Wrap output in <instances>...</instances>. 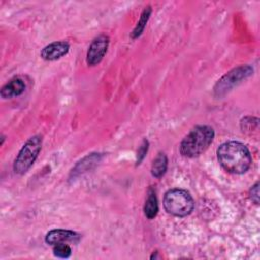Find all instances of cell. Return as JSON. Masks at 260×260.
Masks as SVG:
<instances>
[{
	"instance_id": "1",
	"label": "cell",
	"mask_w": 260,
	"mask_h": 260,
	"mask_svg": "<svg viewBox=\"0 0 260 260\" xmlns=\"http://www.w3.org/2000/svg\"><path fill=\"white\" fill-rule=\"evenodd\" d=\"M220 166L229 173L241 175L246 173L252 162L248 147L240 141H226L220 144L216 150Z\"/></svg>"
},
{
	"instance_id": "2",
	"label": "cell",
	"mask_w": 260,
	"mask_h": 260,
	"mask_svg": "<svg viewBox=\"0 0 260 260\" xmlns=\"http://www.w3.org/2000/svg\"><path fill=\"white\" fill-rule=\"evenodd\" d=\"M214 138V130L207 125L195 126L181 141L180 152L186 157H197L211 144Z\"/></svg>"
},
{
	"instance_id": "3",
	"label": "cell",
	"mask_w": 260,
	"mask_h": 260,
	"mask_svg": "<svg viewBox=\"0 0 260 260\" xmlns=\"http://www.w3.org/2000/svg\"><path fill=\"white\" fill-rule=\"evenodd\" d=\"M165 210L175 216L184 217L194 209V200L189 192L184 189H171L164 196Z\"/></svg>"
},
{
	"instance_id": "4",
	"label": "cell",
	"mask_w": 260,
	"mask_h": 260,
	"mask_svg": "<svg viewBox=\"0 0 260 260\" xmlns=\"http://www.w3.org/2000/svg\"><path fill=\"white\" fill-rule=\"evenodd\" d=\"M42 141L40 135H35L23 144L13 162V171L16 174H25L34 165L41 151Z\"/></svg>"
},
{
	"instance_id": "5",
	"label": "cell",
	"mask_w": 260,
	"mask_h": 260,
	"mask_svg": "<svg viewBox=\"0 0 260 260\" xmlns=\"http://www.w3.org/2000/svg\"><path fill=\"white\" fill-rule=\"evenodd\" d=\"M252 72H253V68L249 65L240 66L231 70L217 81V83L214 86V92L217 95H221L225 93L236 84L241 82L243 79L250 76Z\"/></svg>"
},
{
	"instance_id": "6",
	"label": "cell",
	"mask_w": 260,
	"mask_h": 260,
	"mask_svg": "<svg viewBox=\"0 0 260 260\" xmlns=\"http://www.w3.org/2000/svg\"><path fill=\"white\" fill-rule=\"evenodd\" d=\"M109 43L110 39L105 34H101L95 37L87 50L86 63L90 66L98 65L105 57L109 48Z\"/></svg>"
},
{
	"instance_id": "7",
	"label": "cell",
	"mask_w": 260,
	"mask_h": 260,
	"mask_svg": "<svg viewBox=\"0 0 260 260\" xmlns=\"http://www.w3.org/2000/svg\"><path fill=\"white\" fill-rule=\"evenodd\" d=\"M81 236L80 234L64 229H55L51 230L45 238V241L49 245H57L61 243H78Z\"/></svg>"
},
{
	"instance_id": "8",
	"label": "cell",
	"mask_w": 260,
	"mask_h": 260,
	"mask_svg": "<svg viewBox=\"0 0 260 260\" xmlns=\"http://www.w3.org/2000/svg\"><path fill=\"white\" fill-rule=\"evenodd\" d=\"M69 48V43L66 41L54 42L43 48L41 57L46 61H55L65 56L68 53Z\"/></svg>"
},
{
	"instance_id": "9",
	"label": "cell",
	"mask_w": 260,
	"mask_h": 260,
	"mask_svg": "<svg viewBox=\"0 0 260 260\" xmlns=\"http://www.w3.org/2000/svg\"><path fill=\"white\" fill-rule=\"evenodd\" d=\"M25 89L24 81L19 77H14L5 83L1 90L0 94L3 99H11L20 95Z\"/></svg>"
},
{
	"instance_id": "10",
	"label": "cell",
	"mask_w": 260,
	"mask_h": 260,
	"mask_svg": "<svg viewBox=\"0 0 260 260\" xmlns=\"http://www.w3.org/2000/svg\"><path fill=\"white\" fill-rule=\"evenodd\" d=\"M143 211L145 216L148 219H152L156 216L157 212H158V203H157V198L155 195L154 190H152L151 188L148 190L147 193V197L145 200V204L143 207Z\"/></svg>"
},
{
	"instance_id": "11",
	"label": "cell",
	"mask_w": 260,
	"mask_h": 260,
	"mask_svg": "<svg viewBox=\"0 0 260 260\" xmlns=\"http://www.w3.org/2000/svg\"><path fill=\"white\" fill-rule=\"evenodd\" d=\"M168 169V157L164 152H159L151 165V175L155 178L162 177Z\"/></svg>"
},
{
	"instance_id": "12",
	"label": "cell",
	"mask_w": 260,
	"mask_h": 260,
	"mask_svg": "<svg viewBox=\"0 0 260 260\" xmlns=\"http://www.w3.org/2000/svg\"><path fill=\"white\" fill-rule=\"evenodd\" d=\"M151 14V7L150 6H147L143 9V11L141 12V15H140V18L136 24V26L134 27L133 31L131 32V38L132 39H136L138 38L144 30L145 26H146V23L149 19V16Z\"/></svg>"
},
{
	"instance_id": "13",
	"label": "cell",
	"mask_w": 260,
	"mask_h": 260,
	"mask_svg": "<svg viewBox=\"0 0 260 260\" xmlns=\"http://www.w3.org/2000/svg\"><path fill=\"white\" fill-rule=\"evenodd\" d=\"M53 253L58 258L66 259V258H69L71 255V248L65 243L57 244V245H54Z\"/></svg>"
},
{
	"instance_id": "14",
	"label": "cell",
	"mask_w": 260,
	"mask_h": 260,
	"mask_svg": "<svg viewBox=\"0 0 260 260\" xmlns=\"http://www.w3.org/2000/svg\"><path fill=\"white\" fill-rule=\"evenodd\" d=\"M147 150H148V141L146 139H143L141 145L139 146V148L137 150V159H136L137 165H139L142 161V159L144 158Z\"/></svg>"
},
{
	"instance_id": "15",
	"label": "cell",
	"mask_w": 260,
	"mask_h": 260,
	"mask_svg": "<svg viewBox=\"0 0 260 260\" xmlns=\"http://www.w3.org/2000/svg\"><path fill=\"white\" fill-rule=\"evenodd\" d=\"M249 195H250V199H251L255 204H258V203H259V183H258V182H257L255 185L252 186V188L250 189Z\"/></svg>"
}]
</instances>
